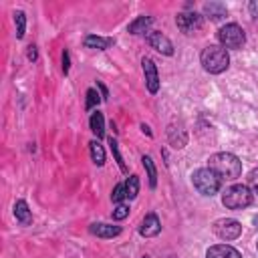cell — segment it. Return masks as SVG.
I'll use <instances>...</instances> for the list:
<instances>
[{
	"label": "cell",
	"mask_w": 258,
	"mask_h": 258,
	"mask_svg": "<svg viewBox=\"0 0 258 258\" xmlns=\"http://www.w3.org/2000/svg\"><path fill=\"white\" fill-rule=\"evenodd\" d=\"M208 167L212 171H216L222 179H236L242 173V161L234 153H228V151H220V153L210 155Z\"/></svg>",
	"instance_id": "6da1fadb"
},
{
	"label": "cell",
	"mask_w": 258,
	"mask_h": 258,
	"mask_svg": "<svg viewBox=\"0 0 258 258\" xmlns=\"http://www.w3.org/2000/svg\"><path fill=\"white\" fill-rule=\"evenodd\" d=\"M200 60H202V67H204L208 73H212V75L224 73V71L228 69V64H230L228 50H226L222 44H210V46H206V48L202 50Z\"/></svg>",
	"instance_id": "7a4b0ae2"
},
{
	"label": "cell",
	"mask_w": 258,
	"mask_h": 258,
	"mask_svg": "<svg viewBox=\"0 0 258 258\" xmlns=\"http://www.w3.org/2000/svg\"><path fill=\"white\" fill-rule=\"evenodd\" d=\"M222 204L228 210H244L252 204V189L244 183H236L230 185L224 194H222Z\"/></svg>",
	"instance_id": "3957f363"
},
{
	"label": "cell",
	"mask_w": 258,
	"mask_h": 258,
	"mask_svg": "<svg viewBox=\"0 0 258 258\" xmlns=\"http://www.w3.org/2000/svg\"><path fill=\"white\" fill-rule=\"evenodd\" d=\"M191 181H194V187L204 196H214L222 185V177L216 171H212L210 167L196 169L191 173Z\"/></svg>",
	"instance_id": "277c9868"
},
{
	"label": "cell",
	"mask_w": 258,
	"mask_h": 258,
	"mask_svg": "<svg viewBox=\"0 0 258 258\" xmlns=\"http://www.w3.org/2000/svg\"><path fill=\"white\" fill-rule=\"evenodd\" d=\"M218 40L226 50L228 48H240L246 42V34L242 30V26H238L236 22H230L218 30Z\"/></svg>",
	"instance_id": "5b68a950"
},
{
	"label": "cell",
	"mask_w": 258,
	"mask_h": 258,
	"mask_svg": "<svg viewBox=\"0 0 258 258\" xmlns=\"http://www.w3.org/2000/svg\"><path fill=\"white\" fill-rule=\"evenodd\" d=\"M214 234L220 238V240H236L240 234H242V226L238 220H232V218H222L214 224Z\"/></svg>",
	"instance_id": "8992f818"
},
{
	"label": "cell",
	"mask_w": 258,
	"mask_h": 258,
	"mask_svg": "<svg viewBox=\"0 0 258 258\" xmlns=\"http://www.w3.org/2000/svg\"><path fill=\"white\" fill-rule=\"evenodd\" d=\"M175 24L181 32L185 34H194L196 30L202 28V16L196 14V12H179L175 16Z\"/></svg>",
	"instance_id": "52a82bcc"
},
{
	"label": "cell",
	"mask_w": 258,
	"mask_h": 258,
	"mask_svg": "<svg viewBox=\"0 0 258 258\" xmlns=\"http://www.w3.org/2000/svg\"><path fill=\"white\" fill-rule=\"evenodd\" d=\"M147 42H149L151 48H155L157 52H161V54H165V56H171V54H173V44H171V40H169L165 34L157 32V30H149Z\"/></svg>",
	"instance_id": "ba28073f"
},
{
	"label": "cell",
	"mask_w": 258,
	"mask_h": 258,
	"mask_svg": "<svg viewBox=\"0 0 258 258\" xmlns=\"http://www.w3.org/2000/svg\"><path fill=\"white\" fill-rule=\"evenodd\" d=\"M141 64H143L145 83H147L149 93H157V91H159V77H157V67H155V62H153L151 58H143Z\"/></svg>",
	"instance_id": "9c48e42d"
},
{
	"label": "cell",
	"mask_w": 258,
	"mask_h": 258,
	"mask_svg": "<svg viewBox=\"0 0 258 258\" xmlns=\"http://www.w3.org/2000/svg\"><path fill=\"white\" fill-rule=\"evenodd\" d=\"M161 232V222L155 214H147L143 220H141V226H139V234L145 236V238H151V236H157Z\"/></svg>",
	"instance_id": "30bf717a"
},
{
	"label": "cell",
	"mask_w": 258,
	"mask_h": 258,
	"mask_svg": "<svg viewBox=\"0 0 258 258\" xmlns=\"http://www.w3.org/2000/svg\"><path fill=\"white\" fill-rule=\"evenodd\" d=\"M206 258H242V254L230 244H216L208 248Z\"/></svg>",
	"instance_id": "8fae6325"
},
{
	"label": "cell",
	"mask_w": 258,
	"mask_h": 258,
	"mask_svg": "<svg viewBox=\"0 0 258 258\" xmlns=\"http://www.w3.org/2000/svg\"><path fill=\"white\" fill-rule=\"evenodd\" d=\"M91 234L99 236V238H115L121 234L119 226H111V224H93L91 226Z\"/></svg>",
	"instance_id": "7c38bea8"
},
{
	"label": "cell",
	"mask_w": 258,
	"mask_h": 258,
	"mask_svg": "<svg viewBox=\"0 0 258 258\" xmlns=\"http://www.w3.org/2000/svg\"><path fill=\"white\" fill-rule=\"evenodd\" d=\"M14 216H16V220H18L22 226H28V224L32 222V212L28 210V204H26L24 200H18V202L14 204Z\"/></svg>",
	"instance_id": "4fadbf2b"
},
{
	"label": "cell",
	"mask_w": 258,
	"mask_h": 258,
	"mask_svg": "<svg viewBox=\"0 0 258 258\" xmlns=\"http://www.w3.org/2000/svg\"><path fill=\"white\" fill-rule=\"evenodd\" d=\"M153 24V18L151 16H139L135 18L131 24H129V32L131 34H141V32H149V26Z\"/></svg>",
	"instance_id": "5bb4252c"
},
{
	"label": "cell",
	"mask_w": 258,
	"mask_h": 258,
	"mask_svg": "<svg viewBox=\"0 0 258 258\" xmlns=\"http://www.w3.org/2000/svg\"><path fill=\"white\" fill-rule=\"evenodd\" d=\"M85 46L87 48H97V50H105V48H109L115 40L113 38H103V36H95V34H89L85 40Z\"/></svg>",
	"instance_id": "9a60e30c"
},
{
	"label": "cell",
	"mask_w": 258,
	"mask_h": 258,
	"mask_svg": "<svg viewBox=\"0 0 258 258\" xmlns=\"http://www.w3.org/2000/svg\"><path fill=\"white\" fill-rule=\"evenodd\" d=\"M204 12H206L212 20H222L228 10H226V6H224L222 2H208V4L204 6Z\"/></svg>",
	"instance_id": "2e32d148"
},
{
	"label": "cell",
	"mask_w": 258,
	"mask_h": 258,
	"mask_svg": "<svg viewBox=\"0 0 258 258\" xmlns=\"http://www.w3.org/2000/svg\"><path fill=\"white\" fill-rule=\"evenodd\" d=\"M91 131L97 135V137H103L105 135V119H103V113H99V111H95L93 115H91Z\"/></svg>",
	"instance_id": "e0dca14e"
},
{
	"label": "cell",
	"mask_w": 258,
	"mask_h": 258,
	"mask_svg": "<svg viewBox=\"0 0 258 258\" xmlns=\"http://www.w3.org/2000/svg\"><path fill=\"white\" fill-rule=\"evenodd\" d=\"M89 151H91V159L95 165H103L105 163V149L99 141H91L89 143Z\"/></svg>",
	"instance_id": "ac0fdd59"
},
{
	"label": "cell",
	"mask_w": 258,
	"mask_h": 258,
	"mask_svg": "<svg viewBox=\"0 0 258 258\" xmlns=\"http://www.w3.org/2000/svg\"><path fill=\"white\" fill-rule=\"evenodd\" d=\"M143 161V167L147 171V177H149V187H155L157 185V171H155V165H153V159L149 155H143L141 157Z\"/></svg>",
	"instance_id": "d6986e66"
},
{
	"label": "cell",
	"mask_w": 258,
	"mask_h": 258,
	"mask_svg": "<svg viewBox=\"0 0 258 258\" xmlns=\"http://www.w3.org/2000/svg\"><path fill=\"white\" fill-rule=\"evenodd\" d=\"M137 194H139V177L129 175L125 181V196H127V200H133Z\"/></svg>",
	"instance_id": "ffe728a7"
},
{
	"label": "cell",
	"mask_w": 258,
	"mask_h": 258,
	"mask_svg": "<svg viewBox=\"0 0 258 258\" xmlns=\"http://www.w3.org/2000/svg\"><path fill=\"white\" fill-rule=\"evenodd\" d=\"M14 20H16V38H22L24 36V28H26V16L22 10H16L14 12Z\"/></svg>",
	"instance_id": "44dd1931"
},
{
	"label": "cell",
	"mask_w": 258,
	"mask_h": 258,
	"mask_svg": "<svg viewBox=\"0 0 258 258\" xmlns=\"http://www.w3.org/2000/svg\"><path fill=\"white\" fill-rule=\"evenodd\" d=\"M109 145H111V151H113V155H115V159H117V163H119L121 171H123V173H127L125 161H123V157H121V153H119V145H117V141H115L113 137H109Z\"/></svg>",
	"instance_id": "7402d4cb"
},
{
	"label": "cell",
	"mask_w": 258,
	"mask_h": 258,
	"mask_svg": "<svg viewBox=\"0 0 258 258\" xmlns=\"http://www.w3.org/2000/svg\"><path fill=\"white\" fill-rule=\"evenodd\" d=\"M127 196H125V183H117L115 187H113V194H111V200L115 202V204H121L123 200H125Z\"/></svg>",
	"instance_id": "603a6c76"
},
{
	"label": "cell",
	"mask_w": 258,
	"mask_h": 258,
	"mask_svg": "<svg viewBox=\"0 0 258 258\" xmlns=\"http://www.w3.org/2000/svg\"><path fill=\"white\" fill-rule=\"evenodd\" d=\"M113 220H123V218H127L129 216V206L127 204H117V208L113 210Z\"/></svg>",
	"instance_id": "cb8c5ba5"
},
{
	"label": "cell",
	"mask_w": 258,
	"mask_h": 258,
	"mask_svg": "<svg viewBox=\"0 0 258 258\" xmlns=\"http://www.w3.org/2000/svg\"><path fill=\"white\" fill-rule=\"evenodd\" d=\"M97 103H99V93L95 89H89L87 91V109H93Z\"/></svg>",
	"instance_id": "d4e9b609"
},
{
	"label": "cell",
	"mask_w": 258,
	"mask_h": 258,
	"mask_svg": "<svg viewBox=\"0 0 258 258\" xmlns=\"http://www.w3.org/2000/svg\"><path fill=\"white\" fill-rule=\"evenodd\" d=\"M250 185H252V189L258 194V167L250 173Z\"/></svg>",
	"instance_id": "484cf974"
},
{
	"label": "cell",
	"mask_w": 258,
	"mask_h": 258,
	"mask_svg": "<svg viewBox=\"0 0 258 258\" xmlns=\"http://www.w3.org/2000/svg\"><path fill=\"white\" fill-rule=\"evenodd\" d=\"M248 8H250V14H252V16H254V18L258 20V0H252Z\"/></svg>",
	"instance_id": "4316f807"
},
{
	"label": "cell",
	"mask_w": 258,
	"mask_h": 258,
	"mask_svg": "<svg viewBox=\"0 0 258 258\" xmlns=\"http://www.w3.org/2000/svg\"><path fill=\"white\" fill-rule=\"evenodd\" d=\"M26 56H28V60H36L38 54H36V46H34V44L28 46V54H26Z\"/></svg>",
	"instance_id": "83f0119b"
},
{
	"label": "cell",
	"mask_w": 258,
	"mask_h": 258,
	"mask_svg": "<svg viewBox=\"0 0 258 258\" xmlns=\"http://www.w3.org/2000/svg\"><path fill=\"white\" fill-rule=\"evenodd\" d=\"M62 71H64V75L69 73V50L62 52Z\"/></svg>",
	"instance_id": "f1b7e54d"
},
{
	"label": "cell",
	"mask_w": 258,
	"mask_h": 258,
	"mask_svg": "<svg viewBox=\"0 0 258 258\" xmlns=\"http://www.w3.org/2000/svg\"><path fill=\"white\" fill-rule=\"evenodd\" d=\"M141 129H143V133H147V135H151V131H149V127H147V125H145V123H143V125H141Z\"/></svg>",
	"instance_id": "f546056e"
},
{
	"label": "cell",
	"mask_w": 258,
	"mask_h": 258,
	"mask_svg": "<svg viewBox=\"0 0 258 258\" xmlns=\"http://www.w3.org/2000/svg\"><path fill=\"white\" fill-rule=\"evenodd\" d=\"M254 224H256V226H258V218H256V220H254Z\"/></svg>",
	"instance_id": "4dcf8cb0"
},
{
	"label": "cell",
	"mask_w": 258,
	"mask_h": 258,
	"mask_svg": "<svg viewBox=\"0 0 258 258\" xmlns=\"http://www.w3.org/2000/svg\"><path fill=\"white\" fill-rule=\"evenodd\" d=\"M143 258H149V256H143Z\"/></svg>",
	"instance_id": "1f68e13d"
},
{
	"label": "cell",
	"mask_w": 258,
	"mask_h": 258,
	"mask_svg": "<svg viewBox=\"0 0 258 258\" xmlns=\"http://www.w3.org/2000/svg\"><path fill=\"white\" fill-rule=\"evenodd\" d=\"M256 246H258V242H256Z\"/></svg>",
	"instance_id": "d6a6232c"
}]
</instances>
